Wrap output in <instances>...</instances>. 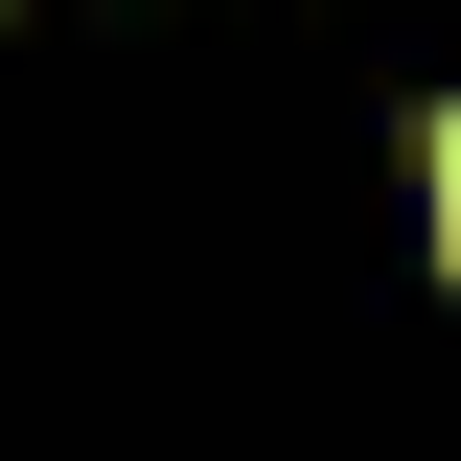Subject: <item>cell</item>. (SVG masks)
<instances>
[{"mask_svg": "<svg viewBox=\"0 0 461 461\" xmlns=\"http://www.w3.org/2000/svg\"><path fill=\"white\" fill-rule=\"evenodd\" d=\"M415 208H438V277H461V115L415 139Z\"/></svg>", "mask_w": 461, "mask_h": 461, "instance_id": "obj_1", "label": "cell"}]
</instances>
